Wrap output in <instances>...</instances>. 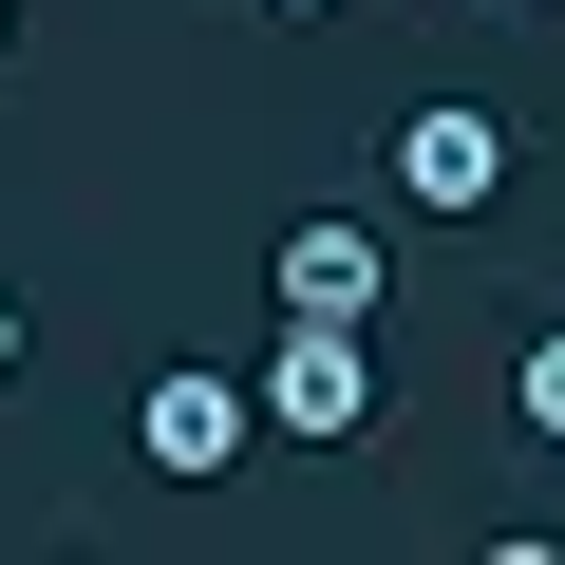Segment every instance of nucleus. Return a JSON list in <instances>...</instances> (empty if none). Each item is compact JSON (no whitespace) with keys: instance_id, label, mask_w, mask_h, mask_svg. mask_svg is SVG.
<instances>
[{"instance_id":"f257e3e1","label":"nucleus","mask_w":565,"mask_h":565,"mask_svg":"<svg viewBox=\"0 0 565 565\" xmlns=\"http://www.w3.org/2000/svg\"><path fill=\"white\" fill-rule=\"evenodd\" d=\"M490 189H509V114H490V95H415V114H396V207L452 226V207H490Z\"/></svg>"},{"instance_id":"6e6552de","label":"nucleus","mask_w":565,"mask_h":565,"mask_svg":"<svg viewBox=\"0 0 565 565\" xmlns=\"http://www.w3.org/2000/svg\"><path fill=\"white\" fill-rule=\"evenodd\" d=\"M0 39H20V0H0Z\"/></svg>"},{"instance_id":"0eeeda50","label":"nucleus","mask_w":565,"mask_h":565,"mask_svg":"<svg viewBox=\"0 0 565 565\" xmlns=\"http://www.w3.org/2000/svg\"><path fill=\"white\" fill-rule=\"evenodd\" d=\"M0 377H20V302H0Z\"/></svg>"},{"instance_id":"39448f33","label":"nucleus","mask_w":565,"mask_h":565,"mask_svg":"<svg viewBox=\"0 0 565 565\" xmlns=\"http://www.w3.org/2000/svg\"><path fill=\"white\" fill-rule=\"evenodd\" d=\"M509 415H527V434H565V321H546V340L509 359Z\"/></svg>"},{"instance_id":"423d86ee","label":"nucleus","mask_w":565,"mask_h":565,"mask_svg":"<svg viewBox=\"0 0 565 565\" xmlns=\"http://www.w3.org/2000/svg\"><path fill=\"white\" fill-rule=\"evenodd\" d=\"M264 20H340V0H264Z\"/></svg>"},{"instance_id":"f03ea898","label":"nucleus","mask_w":565,"mask_h":565,"mask_svg":"<svg viewBox=\"0 0 565 565\" xmlns=\"http://www.w3.org/2000/svg\"><path fill=\"white\" fill-rule=\"evenodd\" d=\"M245 434H264V396H245V377H207V359H170V377L132 396V452H151L170 490H207V471H226Z\"/></svg>"},{"instance_id":"20e7f679","label":"nucleus","mask_w":565,"mask_h":565,"mask_svg":"<svg viewBox=\"0 0 565 565\" xmlns=\"http://www.w3.org/2000/svg\"><path fill=\"white\" fill-rule=\"evenodd\" d=\"M264 282H282V321H377V302H396V226H340V207H321V226H282Z\"/></svg>"},{"instance_id":"7ed1b4c3","label":"nucleus","mask_w":565,"mask_h":565,"mask_svg":"<svg viewBox=\"0 0 565 565\" xmlns=\"http://www.w3.org/2000/svg\"><path fill=\"white\" fill-rule=\"evenodd\" d=\"M264 415H282V434H359V415H377V321H282Z\"/></svg>"}]
</instances>
